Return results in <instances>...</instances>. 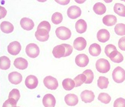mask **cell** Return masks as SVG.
<instances>
[{
    "instance_id": "52a82bcc",
    "label": "cell",
    "mask_w": 125,
    "mask_h": 107,
    "mask_svg": "<svg viewBox=\"0 0 125 107\" xmlns=\"http://www.w3.org/2000/svg\"><path fill=\"white\" fill-rule=\"evenodd\" d=\"M25 84L26 87L29 89H35L38 85H39V79L35 76L33 75H29V76H27L25 81Z\"/></svg>"
},
{
    "instance_id": "bcb514c9",
    "label": "cell",
    "mask_w": 125,
    "mask_h": 107,
    "mask_svg": "<svg viewBox=\"0 0 125 107\" xmlns=\"http://www.w3.org/2000/svg\"><path fill=\"white\" fill-rule=\"evenodd\" d=\"M17 107H20V106H17Z\"/></svg>"
},
{
    "instance_id": "4dcf8cb0",
    "label": "cell",
    "mask_w": 125,
    "mask_h": 107,
    "mask_svg": "<svg viewBox=\"0 0 125 107\" xmlns=\"http://www.w3.org/2000/svg\"><path fill=\"white\" fill-rule=\"evenodd\" d=\"M83 74L86 76V81H85V84H90L93 82L94 79V72H92V70L91 69H87V70L84 71Z\"/></svg>"
},
{
    "instance_id": "484cf974",
    "label": "cell",
    "mask_w": 125,
    "mask_h": 107,
    "mask_svg": "<svg viewBox=\"0 0 125 107\" xmlns=\"http://www.w3.org/2000/svg\"><path fill=\"white\" fill-rule=\"evenodd\" d=\"M62 86L65 90L70 91L75 87V84L73 79L68 78V79H64L62 81Z\"/></svg>"
},
{
    "instance_id": "5b68a950",
    "label": "cell",
    "mask_w": 125,
    "mask_h": 107,
    "mask_svg": "<svg viewBox=\"0 0 125 107\" xmlns=\"http://www.w3.org/2000/svg\"><path fill=\"white\" fill-rule=\"evenodd\" d=\"M43 83H44L45 86L51 90H55L58 87V80L53 76H46L44 80H43Z\"/></svg>"
},
{
    "instance_id": "d6986e66",
    "label": "cell",
    "mask_w": 125,
    "mask_h": 107,
    "mask_svg": "<svg viewBox=\"0 0 125 107\" xmlns=\"http://www.w3.org/2000/svg\"><path fill=\"white\" fill-rule=\"evenodd\" d=\"M64 102L68 106H74L78 103V98L75 94H68L64 97Z\"/></svg>"
},
{
    "instance_id": "7c38bea8",
    "label": "cell",
    "mask_w": 125,
    "mask_h": 107,
    "mask_svg": "<svg viewBox=\"0 0 125 107\" xmlns=\"http://www.w3.org/2000/svg\"><path fill=\"white\" fill-rule=\"evenodd\" d=\"M87 46V42L83 37H78L73 42V48L78 51L84 50Z\"/></svg>"
},
{
    "instance_id": "3957f363",
    "label": "cell",
    "mask_w": 125,
    "mask_h": 107,
    "mask_svg": "<svg viewBox=\"0 0 125 107\" xmlns=\"http://www.w3.org/2000/svg\"><path fill=\"white\" fill-rule=\"evenodd\" d=\"M55 34L58 39L62 40H67L69 39L72 36V32L65 26H60V27L56 29Z\"/></svg>"
},
{
    "instance_id": "f546056e",
    "label": "cell",
    "mask_w": 125,
    "mask_h": 107,
    "mask_svg": "<svg viewBox=\"0 0 125 107\" xmlns=\"http://www.w3.org/2000/svg\"><path fill=\"white\" fill-rule=\"evenodd\" d=\"M73 80H74V84H75V87H78V86H81V85H82L83 83H85L86 76L83 73H81V74L78 75V76H76Z\"/></svg>"
},
{
    "instance_id": "6da1fadb",
    "label": "cell",
    "mask_w": 125,
    "mask_h": 107,
    "mask_svg": "<svg viewBox=\"0 0 125 107\" xmlns=\"http://www.w3.org/2000/svg\"><path fill=\"white\" fill-rule=\"evenodd\" d=\"M96 69L101 73H107L111 69L110 62L105 59H99L96 62Z\"/></svg>"
},
{
    "instance_id": "d6a6232c",
    "label": "cell",
    "mask_w": 125,
    "mask_h": 107,
    "mask_svg": "<svg viewBox=\"0 0 125 107\" xmlns=\"http://www.w3.org/2000/svg\"><path fill=\"white\" fill-rule=\"evenodd\" d=\"M63 20V15L60 12H55L52 16V21L53 24L58 25L60 24Z\"/></svg>"
},
{
    "instance_id": "8992f818",
    "label": "cell",
    "mask_w": 125,
    "mask_h": 107,
    "mask_svg": "<svg viewBox=\"0 0 125 107\" xmlns=\"http://www.w3.org/2000/svg\"><path fill=\"white\" fill-rule=\"evenodd\" d=\"M8 52L12 56H16L20 52L21 49V46L18 41H14L10 42V44L8 46Z\"/></svg>"
},
{
    "instance_id": "ee69618b",
    "label": "cell",
    "mask_w": 125,
    "mask_h": 107,
    "mask_svg": "<svg viewBox=\"0 0 125 107\" xmlns=\"http://www.w3.org/2000/svg\"><path fill=\"white\" fill-rule=\"evenodd\" d=\"M76 2H78V3H83L84 1H75Z\"/></svg>"
},
{
    "instance_id": "b9f144b4",
    "label": "cell",
    "mask_w": 125,
    "mask_h": 107,
    "mask_svg": "<svg viewBox=\"0 0 125 107\" xmlns=\"http://www.w3.org/2000/svg\"><path fill=\"white\" fill-rule=\"evenodd\" d=\"M6 15H7V10L3 6H0V19L5 18L6 16Z\"/></svg>"
},
{
    "instance_id": "c3c4849f",
    "label": "cell",
    "mask_w": 125,
    "mask_h": 107,
    "mask_svg": "<svg viewBox=\"0 0 125 107\" xmlns=\"http://www.w3.org/2000/svg\"></svg>"
},
{
    "instance_id": "7bdbcfd3",
    "label": "cell",
    "mask_w": 125,
    "mask_h": 107,
    "mask_svg": "<svg viewBox=\"0 0 125 107\" xmlns=\"http://www.w3.org/2000/svg\"><path fill=\"white\" fill-rule=\"evenodd\" d=\"M70 1H56V2L59 3V4H62V5H66L68 4Z\"/></svg>"
},
{
    "instance_id": "d590c367",
    "label": "cell",
    "mask_w": 125,
    "mask_h": 107,
    "mask_svg": "<svg viewBox=\"0 0 125 107\" xmlns=\"http://www.w3.org/2000/svg\"><path fill=\"white\" fill-rule=\"evenodd\" d=\"M45 29L48 32H50V30H51V25H50L49 23L47 22V21H42V22H41L39 24V25H38V28H37V29Z\"/></svg>"
},
{
    "instance_id": "7402d4cb",
    "label": "cell",
    "mask_w": 125,
    "mask_h": 107,
    "mask_svg": "<svg viewBox=\"0 0 125 107\" xmlns=\"http://www.w3.org/2000/svg\"><path fill=\"white\" fill-rule=\"evenodd\" d=\"M108 57L110 58V59L112 62H116V63H120V62H121L124 60L123 55L121 54L120 52H118L117 50H115V51L112 52Z\"/></svg>"
},
{
    "instance_id": "74e56055",
    "label": "cell",
    "mask_w": 125,
    "mask_h": 107,
    "mask_svg": "<svg viewBox=\"0 0 125 107\" xmlns=\"http://www.w3.org/2000/svg\"><path fill=\"white\" fill-rule=\"evenodd\" d=\"M117 50V48L115 47V46H114L112 44H109V45H107L106 47H105V49H104V52H105V54L107 56H109L110 54L114 52V51H115Z\"/></svg>"
},
{
    "instance_id": "30bf717a",
    "label": "cell",
    "mask_w": 125,
    "mask_h": 107,
    "mask_svg": "<svg viewBox=\"0 0 125 107\" xmlns=\"http://www.w3.org/2000/svg\"><path fill=\"white\" fill-rule=\"evenodd\" d=\"M9 81L14 85H18L22 81V75L18 72H12L9 74Z\"/></svg>"
},
{
    "instance_id": "603a6c76",
    "label": "cell",
    "mask_w": 125,
    "mask_h": 107,
    "mask_svg": "<svg viewBox=\"0 0 125 107\" xmlns=\"http://www.w3.org/2000/svg\"><path fill=\"white\" fill-rule=\"evenodd\" d=\"M117 17L113 15H107L103 18V23L107 26H113L117 23Z\"/></svg>"
},
{
    "instance_id": "e575fe53",
    "label": "cell",
    "mask_w": 125,
    "mask_h": 107,
    "mask_svg": "<svg viewBox=\"0 0 125 107\" xmlns=\"http://www.w3.org/2000/svg\"><path fill=\"white\" fill-rule=\"evenodd\" d=\"M9 98L10 99H15L16 102H18L20 99V93H19V90L17 89H13L11 92L9 93Z\"/></svg>"
},
{
    "instance_id": "d4e9b609",
    "label": "cell",
    "mask_w": 125,
    "mask_h": 107,
    "mask_svg": "<svg viewBox=\"0 0 125 107\" xmlns=\"http://www.w3.org/2000/svg\"><path fill=\"white\" fill-rule=\"evenodd\" d=\"M11 61L7 56L0 57V69L2 70H7L10 68Z\"/></svg>"
},
{
    "instance_id": "4316f807",
    "label": "cell",
    "mask_w": 125,
    "mask_h": 107,
    "mask_svg": "<svg viewBox=\"0 0 125 107\" xmlns=\"http://www.w3.org/2000/svg\"><path fill=\"white\" fill-rule=\"evenodd\" d=\"M93 10L97 15H103L106 12V6L101 2H97L93 7Z\"/></svg>"
},
{
    "instance_id": "2e32d148",
    "label": "cell",
    "mask_w": 125,
    "mask_h": 107,
    "mask_svg": "<svg viewBox=\"0 0 125 107\" xmlns=\"http://www.w3.org/2000/svg\"><path fill=\"white\" fill-rule=\"evenodd\" d=\"M97 39L99 42L104 43V42H106L109 40L110 33L107 29H101L97 32Z\"/></svg>"
},
{
    "instance_id": "ffe728a7",
    "label": "cell",
    "mask_w": 125,
    "mask_h": 107,
    "mask_svg": "<svg viewBox=\"0 0 125 107\" xmlns=\"http://www.w3.org/2000/svg\"><path fill=\"white\" fill-rule=\"evenodd\" d=\"M0 29H1L2 33L9 34L13 32L14 25L11 23L8 22V21H4V22H2L0 24Z\"/></svg>"
},
{
    "instance_id": "ac0fdd59",
    "label": "cell",
    "mask_w": 125,
    "mask_h": 107,
    "mask_svg": "<svg viewBox=\"0 0 125 107\" xmlns=\"http://www.w3.org/2000/svg\"><path fill=\"white\" fill-rule=\"evenodd\" d=\"M28 65H29L28 61L25 59L21 57L15 59L14 61V66L19 69H21V70H24V69H27Z\"/></svg>"
},
{
    "instance_id": "4fadbf2b",
    "label": "cell",
    "mask_w": 125,
    "mask_h": 107,
    "mask_svg": "<svg viewBox=\"0 0 125 107\" xmlns=\"http://www.w3.org/2000/svg\"><path fill=\"white\" fill-rule=\"evenodd\" d=\"M94 93L91 90H84L82 93H81V98L84 103H88L93 102L94 99Z\"/></svg>"
},
{
    "instance_id": "83f0119b",
    "label": "cell",
    "mask_w": 125,
    "mask_h": 107,
    "mask_svg": "<svg viewBox=\"0 0 125 107\" xmlns=\"http://www.w3.org/2000/svg\"><path fill=\"white\" fill-rule=\"evenodd\" d=\"M114 11L116 14L122 17H125V6L121 3H116L114 6Z\"/></svg>"
},
{
    "instance_id": "836d02e7",
    "label": "cell",
    "mask_w": 125,
    "mask_h": 107,
    "mask_svg": "<svg viewBox=\"0 0 125 107\" xmlns=\"http://www.w3.org/2000/svg\"><path fill=\"white\" fill-rule=\"evenodd\" d=\"M115 32L118 36H125V24H117L115 27Z\"/></svg>"
},
{
    "instance_id": "8fae6325",
    "label": "cell",
    "mask_w": 125,
    "mask_h": 107,
    "mask_svg": "<svg viewBox=\"0 0 125 107\" xmlns=\"http://www.w3.org/2000/svg\"><path fill=\"white\" fill-rule=\"evenodd\" d=\"M89 62V58L85 54H79L75 57V63L79 67H85Z\"/></svg>"
},
{
    "instance_id": "ab89813d",
    "label": "cell",
    "mask_w": 125,
    "mask_h": 107,
    "mask_svg": "<svg viewBox=\"0 0 125 107\" xmlns=\"http://www.w3.org/2000/svg\"><path fill=\"white\" fill-rule=\"evenodd\" d=\"M64 49H65V55H64V57H67V56H69L72 53V51H73V47L69 45V44H63Z\"/></svg>"
},
{
    "instance_id": "f35d334b",
    "label": "cell",
    "mask_w": 125,
    "mask_h": 107,
    "mask_svg": "<svg viewBox=\"0 0 125 107\" xmlns=\"http://www.w3.org/2000/svg\"><path fill=\"white\" fill-rule=\"evenodd\" d=\"M114 107H125V99L124 98H118L114 103Z\"/></svg>"
},
{
    "instance_id": "7dc6e473",
    "label": "cell",
    "mask_w": 125,
    "mask_h": 107,
    "mask_svg": "<svg viewBox=\"0 0 125 107\" xmlns=\"http://www.w3.org/2000/svg\"></svg>"
},
{
    "instance_id": "9a60e30c",
    "label": "cell",
    "mask_w": 125,
    "mask_h": 107,
    "mask_svg": "<svg viewBox=\"0 0 125 107\" xmlns=\"http://www.w3.org/2000/svg\"><path fill=\"white\" fill-rule=\"evenodd\" d=\"M20 25L23 29L26 31H30L34 28L35 24L31 19L25 17L20 20Z\"/></svg>"
},
{
    "instance_id": "44dd1931",
    "label": "cell",
    "mask_w": 125,
    "mask_h": 107,
    "mask_svg": "<svg viewBox=\"0 0 125 107\" xmlns=\"http://www.w3.org/2000/svg\"><path fill=\"white\" fill-rule=\"evenodd\" d=\"M75 29L77 33L82 34L87 30V23L84 19H79L75 23Z\"/></svg>"
},
{
    "instance_id": "cb8c5ba5",
    "label": "cell",
    "mask_w": 125,
    "mask_h": 107,
    "mask_svg": "<svg viewBox=\"0 0 125 107\" xmlns=\"http://www.w3.org/2000/svg\"><path fill=\"white\" fill-rule=\"evenodd\" d=\"M101 52V48L100 45L97 43L91 44L89 47V53L92 56H98Z\"/></svg>"
},
{
    "instance_id": "277c9868",
    "label": "cell",
    "mask_w": 125,
    "mask_h": 107,
    "mask_svg": "<svg viewBox=\"0 0 125 107\" xmlns=\"http://www.w3.org/2000/svg\"><path fill=\"white\" fill-rule=\"evenodd\" d=\"M25 52H26V55L29 57L35 59L39 56L40 49H39V47L36 44L29 43V45H27L25 48Z\"/></svg>"
},
{
    "instance_id": "60d3db41",
    "label": "cell",
    "mask_w": 125,
    "mask_h": 107,
    "mask_svg": "<svg viewBox=\"0 0 125 107\" xmlns=\"http://www.w3.org/2000/svg\"><path fill=\"white\" fill-rule=\"evenodd\" d=\"M118 47L123 51H125V36H123L118 41Z\"/></svg>"
},
{
    "instance_id": "e0dca14e",
    "label": "cell",
    "mask_w": 125,
    "mask_h": 107,
    "mask_svg": "<svg viewBox=\"0 0 125 107\" xmlns=\"http://www.w3.org/2000/svg\"><path fill=\"white\" fill-rule=\"evenodd\" d=\"M52 54L55 58L60 59L62 57H64L65 55V49L63 46V44L58 45L54 47V49L52 50Z\"/></svg>"
},
{
    "instance_id": "8d00e7d4",
    "label": "cell",
    "mask_w": 125,
    "mask_h": 107,
    "mask_svg": "<svg viewBox=\"0 0 125 107\" xmlns=\"http://www.w3.org/2000/svg\"><path fill=\"white\" fill-rule=\"evenodd\" d=\"M2 107H17V102L13 99L9 98L7 100L5 101Z\"/></svg>"
},
{
    "instance_id": "1f68e13d",
    "label": "cell",
    "mask_w": 125,
    "mask_h": 107,
    "mask_svg": "<svg viewBox=\"0 0 125 107\" xmlns=\"http://www.w3.org/2000/svg\"><path fill=\"white\" fill-rule=\"evenodd\" d=\"M97 99H98V100L101 101L102 103H104V104H108L111 100V96L107 93H100L98 95V97H97Z\"/></svg>"
},
{
    "instance_id": "ba28073f",
    "label": "cell",
    "mask_w": 125,
    "mask_h": 107,
    "mask_svg": "<svg viewBox=\"0 0 125 107\" xmlns=\"http://www.w3.org/2000/svg\"><path fill=\"white\" fill-rule=\"evenodd\" d=\"M67 15L70 19H77V18L81 16V10L77 6H71L68 9Z\"/></svg>"
},
{
    "instance_id": "9c48e42d",
    "label": "cell",
    "mask_w": 125,
    "mask_h": 107,
    "mask_svg": "<svg viewBox=\"0 0 125 107\" xmlns=\"http://www.w3.org/2000/svg\"><path fill=\"white\" fill-rule=\"evenodd\" d=\"M42 104L45 107H55L56 104V99L52 94H46L42 99Z\"/></svg>"
},
{
    "instance_id": "f6af8a7d",
    "label": "cell",
    "mask_w": 125,
    "mask_h": 107,
    "mask_svg": "<svg viewBox=\"0 0 125 107\" xmlns=\"http://www.w3.org/2000/svg\"><path fill=\"white\" fill-rule=\"evenodd\" d=\"M112 1H106V2H111Z\"/></svg>"
},
{
    "instance_id": "7a4b0ae2",
    "label": "cell",
    "mask_w": 125,
    "mask_h": 107,
    "mask_svg": "<svg viewBox=\"0 0 125 107\" xmlns=\"http://www.w3.org/2000/svg\"><path fill=\"white\" fill-rule=\"evenodd\" d=\"M112 78L117 83H123L125 80V70L120 66L116 67L112 72Z\"/></svg>"
},
{
    "instance_id": "5bb4252c",
    "label": "cell",
    "mask_w": 125,
    "mask_h": 107,
    "mask_svg": "<svg viewBox=\"0 0 125 107\" xmlns=\"http://www.w3.org/2000/svg\"><path fill=\"white\" fill-rule=\"evenodd\" d=\"M35 38L40 42H46L49 39V32L45 29H37L35 32Z\"/></svg>"
},
{
    "instance_id": "f1b7e54d",
    "label": "cell",
    "mask_w": 125,
    "mask_h": 107,
    "mask_svg": "<svg viewBox=\"0 0 125 107\" xmlns=\"http://www.w3.org/2000/svg\"><path fill=\"white\" fill-rule=\"evenodd\" d=\"M108 84H109V80L104 76H100L98 79H97V85L101 89H107L108 86Z\"/></svg>"
}]
</instances>
